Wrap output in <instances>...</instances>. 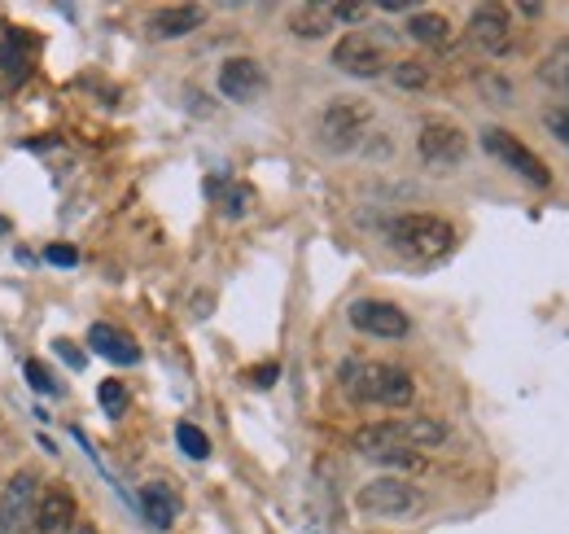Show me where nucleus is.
<instances>
[{"mask_svg":"<svg viewBox=\"0 0 569 534\" xmlns=\"http://www.w3.org/2000/svg\"><path fill=\"white\" fill-rule=\"evenodd\" d=\"M290 32H294L299 40H325V36L334 32L329 5H303V10H294V19H290Z\"/></svg>","mask_w":569,"mask_h":534,"instance_id":"17","label":"nucleus"},{"mask_svg":"<svg viewBox=\"0 0 569 534\" xmlns=\"http://www.w3.org/2000/svg\"><path fill=\"white\" fill-rule=\"evenodd\" d=\"M416 149L425 158V167L434 171H456L464 158H469V136L460 123L451 119H425L421 123V136H416Z\"/></svg>","mask_w":569,"mask_h":534,"instance_id":"8","label":"nucleus"},{"mask_svg":"<svg viewBox=\"0 0 569 534\" xmlns=\"http://www.w3.org/2000/svg\"><path fill=\"white\" fill-rule=\"evenodd\" d=\"M429 84V71L421 66V62H399L395 66V88H403V93H421Z\"/></svg>","mask_w":569,"mask_h":534,"instance_id":"23","label":"nucleus"},{"mask_svg":"<svg viewBox=\"0 0 569 534\" xmlns=\"http://www.w3.org/2000/svg\"><path fill=\"white\" fill-rule=\"evenodd\" d=\"M66 534H97V530H93V525H71Z\"/></svg>","mask_w":569,"mask_h":534,"instance_id":"31","label":"nucleus"},{"mask_svg":"<svg viewBox=\"0 0 569 534\" xmlns=\"http://www.w3.org/2000/svg\"><path fill=\"white\" fill-rule=\"evenodd\" d=\"M40 473L19 469L5 486H0V534H32L36 508H40Z\"/></svg>","mask_w":569,"mask_h":534,"instance_id":"7","label":"nucleus"},{"mask_svg":"<svg viewBox=\"0 0 569 534\" xmlns=\"http://www.w3.org/2000/svg\"><path fill=\"white\" fill-rule=\"evenodd\" d=\"M202 23H206V10H202V5H171V10H158V14L149 19V32H154L158 40H175V36L197 32Z\"/></svg>","mask_w":569,"mask_h":534,"instance_id":"16","label":"nucleus"},{"mask_svg":"<svg viewBox=\"0 0 569 534\" xmlns=\"http://www.w3.org/2000/svg\"><path fill=\"white\" fill-rule=\"evenodd\" d=\"M175 442H180V451H184L189 460H206V456H210V438H206L197 425H189V421L175 425Z\"/></svg>","mask_w":569,"mask_h":534,"instance_id":"21","label":"nucleus"},{"mask_svg":"<svg viewBox=\"0 0 569 534\" xmlns=\"http://www.w3.org/2000/svg\"><path fill=\"white\" fill-rule=\"evenodd\" d=\"M23 368H27V381H32V386H36V390H40V395H53V381H49V377H45V368H40V364H36V360H27V364H23Z\"/></svg>","mask_w":569,"mask_h":534,"instance_id":"27","label":"nucleus"},{"mask_svg":"<svg viewBox=\"0 0 569 534\" xmlns=\"http://www.w3.org/2000/svg\"><path fill=\"white\" fill-rule=\"evenodd\" d=\"M469 36L486 53L504 58V49H508V10L504 5H477L473 19H469Z\"/></svg>","mask_w":569,"mask_h":534,"instance_id":"13","label":"nucleus"},{"mask_svg":"<svg viewBox=\"0 0 569 534\" xmlns=\"http://www.w3.org/2000/svg\"><path fill=\"white\" fill-rule=\"evenodd\" d=\"M447 19L443 14H434V10H421V14H412L408 19V36L416 40V45H443L447 40Z\"/></svg>","mask_w":569,"mask_h":534,"instance_id":"18","label":"nucleus"},{"mask_svg":"<svg viewBox=\"0 0 569 534\" xmlns=\"http://www.w3.org/2000/svg\"><path fill=\"white\" fill-rule=\"evenodd\" d=\"M141 517L154 525V530H171L175 517H180V495L162 482H149L141 486Z\"/></svg>","mask_w":569,"mask_h":534,"instance_id":"15","label":"nucleus"},{"mask_svg":"<svg viewBox=\"0 0 569 534\" xmlns=\"http://www.w3.org/2000/svg\"><path fill=\"white\" fill-rule=\"evenodd\" d=\"M382 10H386V14H403V10H412V5H408V0H382Z\"/></svg>","mask_w":569,"mask_h":534,"instance_id":"30","label":"nucleus"},{"mask_svg":"<svg viewBox=\"0 0 569 534\" xmlns=\"http://www.w3.org/2000/svg\"><path fill=\"white\" fill-rule=\"evenodd\" d=\"M368 460L382 469H399V473H425V456L412 447H382V451H368Z\"/></svg>","mask_w":569,"mask_h":534,"instance_id":"19","label":"nucleus"},{"mask_svg":"<svg viewBox=\"0 0 569 534\" xmlns=\"http://www.w3.org/2000/svg\"><path fill=\"white\" fill-rule=\"evenodd\" d=\"M451 438V429L434 416H408V421H377V425H364L355 434V451L368 456V451H382V447H412V451H434Z\"/></svg>","mask_w":569,"mask_h":534,"instance_id":"3","label":"nucleus"},{"mask_svg":"<svg viewBox=\"0 0 569 534\" xmlns=\"http://www.w3.org/2000/svg\"><path fill=\"white\" fill-rule=\"evenodd\" d=\"M543 128L569 149V110H547V114H543Z\"/></svg>","mask_w":569,"mask_h":534,"instance_id":"24","label":"nucleus"},{"mask_svg":"<svg viewBox=\"0 0 569 534\" xmlns=\"http://www.w3.org/2000/svg\"><path fill=\"white\" fill-rule=\"evenodd\" d=\"M45 258H49L53 267H75V263H80V250H75V245H66V241H58V245H49V250H45Z\"/></svg>","mask_w":569,"mask_h":534,"instance_id":"26","label":"nucleus"},{"mask_svg":"<svg viewBox=\"0 0 569 534\" xmlns=\"http://www.w3.org/2000/svg\"><path fill=\"white\" fill-rule=\"evenodd\" d=\"M560 53H565V58H569V40H565V45H560Z\"/></svg>","mask_w":569,"mask_h":534,"instance_id":"32","label":"nucleus"},{"mask_svg":"<svg viewBox=\"0 0 569 534\" xmlns=\"http://www.w3.org/2000/svg\"><path fill=\"white\" fill-rule=\"evenodd\" d=\"M97 399H101V408H106V416H110V421H119V416L128 412V390H123V381H119V377H106V381L97 386Z\"/></svg>","mask_w":569,"mask_h":534,"instance_id":"22","label":"nucleus"},{"mask_svg":"<svg viewBox=\"0 0 569 534\" xmlns=\"http://www.w3.org/2000/svg\"><path fill=\"white\" fill-rule=\"evenodd\" d=\"M482 149H486L499 167H508L512 175H521L530 189H552V171H547V162H543L530 145H521L512 132H504V128H486V132H482Z\"/></svg>","mask_w":569,"mask_h":534,"instance_id":"5","label":"nucleus"},{"mask_svg":"<svg viewBox=\"0 0 569 534\" xmlns=\"http://www.w3.org/2000/svg\"><path fill=\"white\" fill-rule=\"evenodd\" d=\"M390 245L412 258V263H438L456 250V223L443 219V215H425V210H412V215H399L390 228H386Z\"/></svg>","mask_w":569,"mask_h":534,"instance_id":"2","label":"nucleus"},{"mask_svg":"<svg viewBox=\"0 0 569 534\" xmlns=\"http://www.w3.org/2000/svg\"><path fill=\"white\" fill-rule=\"evenodd\" d=\"M75 525V495L71 486H49L40 495V508H36V521H32V534H66Z\"/></svg>","mask_w":569,"mask_h":534,"instance_id":"12","label":"nucleus"},{"mask_svg":"<svg viewBox=\"0 0 569 534\" xmlns=\"http://www.w3.org/2000/svg\"><path fill=\"white\" fill-rule=\"evenodd\" d=\"M334 66L347 71V75H355V80H377L386 71V49H382V40L355 32V36H347V40L334 45Z\"/></svg>","mask_w":569,"mask_h":534,"instance_id":"10","label":"nucleus"},{"mask_svg":"<svg viewBox=\"0 0 569 534\" xmlns=\"http://www.w3.org/2000/svg\"><path fill=\"white\" fill-rule=\"evenodd\" d=\"M355 508L368 512V517H390V521H399V517H416V512L425 508V495H421L412 482H399V477H373V482L360 486Z\"/></svg>","mask_w":569,"mask_h":534,"instance_id":"6","label":"nucleus"},{"mask_svg":"<svg viewBox=\"0 0 569 534\" xmlns=\"http://www.w3.org/2000/svg\"><path fill=\"white\" fill-rule=\"evenodd\" d=\"M0 232H10V223H5V219H0Z\"/></svg>","mask_w":569,"mask_h":534,"instance_id":"33","label":"nucleus"},{"mask_svg":"<svg viewBox=\"0 0 569 534\" xmlns=\"http://www.w3.org/2000/svg\"><path fill=\"white\" fill-rule=\"evenodd\" d=\"M538 80H543L547 88H556V93L569 97V58H565L560 49H556L552 58H543V62H538Z\"/></svg>","mask_w":569,"mask_h":534,"instance_id":"20","label":"nucleus"},{"mask_svg":"<svg viewBox=\"0 0 569 534\" xmlns=\"http://www.w3.org/2000/svg\"><path fill=\"white\" fill-rule=\"evenodd\" d=\"M53 351H58V355H62V360H66L71 368H84V355H80V351H75L71 342H53Z\"/></svg>","mask_w":569,"mask_h":534,"instance_id":"28","label":"nucleus"},{"mask_svg":"<svg viewBox=\"0 0 569 534\" xmlns=\"http://www.w3.org/2000/svg\"><path fill=\"white\" fill-rule=\"evenodd\" d=\"M276 381V364H263V373H254V386H271Z\"/></svg>","mask_w":569,"mask_h":534,"instance_id":"29","label":"nucleus"},{"mask_svg":"<svg viewBox=\"0 0 569 534\" xmlns=\"http://www.w3.org/2000/svg\"><path fill=\"white\" fill-rule=\"evenodd\" d=\"M219 93L228 97V101H254V97H263L267 93V71L254 62V58H228L223 66H219Z\"/></svg>","mask_w":569,"mask_h":534,"instance_id":"11","label":"nucleus"},{"mask_svg":"<svg viewBox=\"0 0 569 534\" xmlns=\"http://www.w3.org/2000/svg\"><path fill=\"white\" fill-rule=\"evenodd\" d=\"M373 106L360 101V97H338L320 110V123H316V141L329 149V154H355L364 145V136L373 132Z\"/></svg>","mask_w":569,"mask_h":534,"instance_id":"4","label":"nucleus"},{"mask_svg":"<svg viewBox=\"0 0 569 534\" xmlns=\"http://www.w3.org/2000/svg\"><path fill=\"white\" fill-rule=\"evenodd\" d=\"M351 329L364 338H382V342H403L412 333V316L386 299H355L347 312Z\"/></svg>","mask_w":569,"mask_h":534,"instance_id":"9","label":"nucleus"},{"mask_svg":"<svg viewBox=\"0 0 569 534\" xmlns=\"http://www.w3.org/2000/svg\"><path fill=\"white\" fill-rule=\"evenodd\" d=\"M342 390L355 403H377V408H408L416 399V381L403 364H382V360H342L338 368Z\"/></svg>","mask_w":569,"mask_h":534,"instance_id":"1","label":"nucleus"},{"mask_svg":"<svg viewBox=\"0 0 569 534\" xmlns=\"http://www.w3.org/2000/svg\"><path fill=\"white\" fill-rule=\"evenodd\" d=\"M329 19H334V23H351V27H355V23H364V19H368V5H355V0H351V5H329Z\"/></svg>","mask_w":569,"mask_h":534,"instance_id":"25","label":"nucleus"},{"mask_svg":"<svg viewBox=\"0 0 569 534\" xmlns=\"http://www.w3.org/2000/svg\"><path fill=\"white\" fill-rule=\"evenodd\" d=\"M88 351H97L110 364H141V347L128 333H119L114 325H93L88 329Z\"/></svg>","mask_w":569,"mask_h":534,"instance_id":"14","label":"nucleus"}]
</instances>
